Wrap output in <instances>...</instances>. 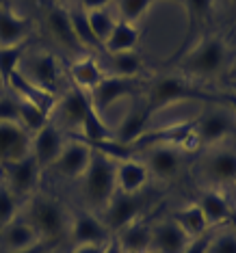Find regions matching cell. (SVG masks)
<instances>
[{
    "instance_id": "6da1fadb",
    "label": "cell",
    "mask_w": 236,
    "mask_h": 253,
    "mask_svg": "<svg viewBox=\"0 0 236 253\" xmlns=\"http://www.w3.org/2000/svg\"><path fill=\"white\" fill-rule=\"evenodd\" d=\"M189 100H204V102H219L223 95H217L212 91H206L199 87L197 80L184 76V74H165V76L154 78L147 84L145 95H143V104L147 113L156 115L165 111L167 106L178 104V102H189Z\"/></svg>"
},
{
    "instance_id": "7a4b0ae2",
    "label": "cell",
    "mask_w": 236,
    "mask_h": 253,
    "mask_svg": "<svg viewBox=\"0 0 236 253\" xmlns=\"http://www.w3.org/2000/svg\"><path fill=\"white\" fill-rule=\"evenodd\" d=\"M228 45L219 35H204L191 50H187L174 65L189 78H212L226 67Z\"/></svg>"
},
{
    "instance_id": "3957f363",
    "label": "cell",
    "mask_w": 236,
    "mask_h": 253,
    "mask_svg": "<svg viewBox=\"0 0 236 253\" xmlns=\"http://www.w3.org/2000/svg\"><path fill=\"white\" fill-rule=\"evenodd\" d=\"M26 221L33 225L42 240L59 245L70 234V216L59 199L50 195H33L26 204Z\"/></svg>"
},
{
    "instance_id": "277c9868",
    "label": "cell",
    "mask_w": 236,
    "mask_h": 253,
    "mask_svg": "<svg viewBox=\"0 0 236 253\" xmlns=\"http://www.w3.org/2000/svg\"><path fill=\"white\" fill-rule=\"evenodd\" d=\"M94 152V149H91ZM83 197L87 199L94 208H104L108 199L117 193V182H115V160L104 154H91L89 167L83 173Z\"/></svg>"
},
{
    "instance_id": "5b68a950",
    "label": "cell",
    "mask_w": 236,
    "mask_h": 253,
    "mask_svg": "<svg viewBox=\"0 0 236 253\" xmlns=\"http://www.w3.org/2000/svg\"><path fill=\"white\" fill-rule=\"evenodd\" d=\"M182 7L187 11V33L180 43V48L169 56V65L180 59V56L191 50L195 43L199 42L204 35H208V26L212 22V11H215V0H182Z\"/></svg>"
},
{
    "instance_id": "8992f818",
    "label": "cell",
    "mask_w": 236,
    "mask_h": 253,
    "mask_svg": "<svg viewBox=\"0 0 236 253\" xmlns=\"http://www.w3.org/2000/svg\"><path fill=\"white\" fill-rule=\"evenodd\" d=\"M143 95V83L141 78H126V76H113L106 74L100 80V84L89 91V100L97 113L108 111L115 102L124 100V97H139Z\"/></svg>"
},
{
    "instance_id": "52a82bcc",
    "label": "cell",
    "mask_w": 236,
    "mask_h": 253,
    "mask_svg": "<svg viewBox=\"0 0 236 253\" xmlns=\"http://www.w3.org/2000/svg\"><path fill=\"white\" fill-rule=\"evenodd\" d=\"M2 177H4V186L18 199H26L35 193L39 175H42V167L37 165V160L33 158V154L15 160V163L2 165Z\"/></svg>"
},
{
    "instance_id": "ba28073f",
    "label": "cell",
    "mask_w": 236,
    "mask_h": 253,
    "mask_svg": "<svg viewBox=\"0 0 236 253\" xmlns=\"http://www.w3.org/2000/svg\"><path fill=\"white\" fill-rule=\"evenodd\" d=\"M141 210H143V199L139 193L130 195V193H115L108 204L104 206V225L108 227V232L113 236L117 232H122L126 225H130L132 221L141 218Z\"/></svg>"
},
{
    "instance_id": "9c48e42d",
    "label": "cell",
    "mask_w": 236,
    "mask_h": 253,
    "mask_svg": "<svg viewBox=\"0 0 236 253\" xmlns=\"http://www.w3.org/2000/svg\"><path fill=\"white\" fill-rule=\"evenodd\" d=\"M199 169L210 184H217V186L236 184V149L210 147V152L201 158Z\"/></svg>"
},
{
    "instance_id": "30bf717a",
    "label": "cell",
    "mask_w": 236,
    "mask_h": 253,
    "mask_svg": "<svg viewBox=\"0 0 236 253\" xmlns=\"http://www.w3.org/2000/svg\"><path fill=\"white\" fill-rule=\"evenodd\" d=\"M232 132H236V128L230 115L215 108H208L195 119V136H197L199 147H217Z\"/></svg>"
},
{
    "instance_id": "8fae6325",
    "label": "cell",
    "mask_w": 236,
    "mask_h": 253,
    "mask_svg": "<svg viewBox=\"0 0 236 253\" xmlns=\"http://www.w3.org/2000/svg\"><path fill=\"white\" fill-rule=\"evenodd\" d=\"M91 147L87 143H83L76 136H72V139L65 141V145H63L59 158L54 160L52 169L56 171L59 175L67 177V180H80L83 173L87 171L89 167V160H91Z\"/></svg>"
},
{
    "instance_id": "7c38bea8",
    "label": "cell",
    "mask_w": 236,
    "mask_h": 253,
    "mask_svg": "<svg viewBox=\"0 0 236 253\" xmlns=\"http://www.w3.org/2000/svg\"><path fill=\"white\" fill-rule=\"evenodd\" d=\"M33 134L20 122H0V167L31 154Z\"/></svg>"
},
{
    "instance_id": "4fadbf2b",
    "label": "cell",
    "mask_w": 236,
    "mask_h": 253,
    "mask_svg": "<svg viewBox=\"0 0 236 253\" xmlns=\"http://www.w3.org/2000/svg\"><path fill=\"white\" fill-rule=\"evenodd\" d=\"M70 238L74 245H108L113 234L102 218L91 212H76L70 218Z\"/></svg>"
},
{
    "instance_id": "5bb4252c",
    "label": "cell",
    "mask_w": 236,
    "mask_h": 253,
    "mask_svg": "<svg viewBox=\"0 0 236 253\" xmlns=\"http://www.w3.org/2000/svg\"><path fill=\"white\" fill-rule=\"evenodd\" d=\"M65 145L61 130L52 122H48L39 132H35L31 139V154L37 160V165L44 169H52L54 160L59 158L61 149Z\"/></svg>"
},
{
    "instance_id": "9a60e30c",
    "label": "cell",
    "mask_w": 236,
    "mask_h": 253,
    "mask_svg": "<svg viewBox=\"0 0 236 253\" xmlns=\"http://www.w3.org/2000/svg\"><path fill=\"white\" fill-rule=\"evenodd\" d=\"M184 165V152L174 145H154L147 149L145 167L158 180H174Z\"/></svg>"
},
{
    "instance_id": "2e32d148",
    "label": "cell",
    "mask_w": 236,
    "mask_h": 253,
    "mask_svg": "<svg viewBox=\"0 0 236 253\" xmlns=\"http://www.w3.org/2000/svg\"><path fill=\"white\" fill-rule=\"evenodd\" d=\"M20 72L24 74L28 80H33L37 87L50 91V93H54L56 91V84H59V78H61L59 59H56L54 54H50V52L35 54L24 67H20Z\"/></svg>"
},
{
    "instance_id": "e0dca14e",
    "label": "cell",
    "mask_w": 236,
    "mask_h": 253,
    "mask_svg": "<svg viewBox=\"0 0 236 253\" xmlns=\"http://www.w3.org/2000/svg\"><path fill=\"white\" fill-rule=\"evenodd\" d=\"M197 206H199V210L204 212L206 223H208L212 229L221 227V225H228V223L234 218L232 204H230L228 197L221 191H217V188H212V186L199 193Z\"/></svg>"
},
{
    "instance_id": "ac0fdd59",
    "label": "cell",
    "mask_w": 236,
    "mask_h": 253,
    "mask_svg": "<svg viewBox=\"0 0 236 253\" xmlns=\"http://www.w3.org/2000/svg\"><path fill=\"white\" fill-rule=\"evenodd\" d=\"M91 108H94V104H91L87 91H83L78 87H70L65 95L59 97L54 111L59 113L63 124H67L70 128H80L85 115H87Z\"/></svg>"
},
{
    "instance_id": "d6986e66",
    "label": "cell",
    "mask_w": 236,
    "mask_h": 253,
    "mask_svg": "<svg viewBox=\"0 0 236 253\" xmlns=\"http://www.w3.org/2000/svg\"><path fill=\"white\" fill-rule=\"evenodd\" d=\"M191 238L180 229V225L169 218L158 225H152V251L154 253H182Z\"/></svg>"
},
{
    "instance_id": "ffe728a7",
    "label": "cell",
    "mask_w": 236,
    "mask_h": 253,
    "mask_svg": "<svg viewBox=\"0 0 236 253\" xmlns=\"http://www.w3.org/2000/svg\"><path fill=\"white\" fill-rule=\"evenodd\" d=\"M147 180H149V171L145 163H141V160L128 158L115 163V182H117L119 193H130V195L141 193Z\"/></svg>"
},
{
    "instance_id": "44dd1931",
    "label": "cell",
    "mask_w": 236,
    "mask_h": 253,
    "mask_svg": "<svg viewBox=\"0 0 236 253\" xmlns=\"http://www.w3.org/2000/svg\"><path fill=\"white\" fill-rule=\"evenodd\" d=\"M46 28L50 31L54 42L63 45V48H67V50L80 48L76 33H74V26H72L70 11L63 7V4H52L48 9V13H46Z\"/></svg>"
},
{
    "instance_id": "7402d4cb",
    "label": "cell",
    "mask_w": 236,
    "mask_h": 253,
    "mask_svg": "<svg viewBox=\"0 0 236 253\" xmlns=\"http://www.w3.org/2000/svg\"><path fill=\"white\" fill-rule=\"evenodd\" d=\"M7 84L13 89V93L18 95V97L33 102V104H37L39 108H44L48 115H52V111L56 108V102H59V97H56L54 93H50V91L37 87V84L33 83V80H28L20 70L9 78Z\"/></svg>"
},
{
    "instance_id": "603a6c76",
    "label": "cell",
    "mask_w": 236,
    "mask_h": 253,
    "mask_svg": "<svg viewBox=\"0 0 236 253\" xmlns=\"http://www.w3.org/2000/svg\"><path fill=\"white\" fill-rule=\"evenodd\" d=\"M39 240L42 238L37 236V232L26 218H13V221L0 229V247H2L4 253L22 251L26 247L39 243Z\"/></svg>"
},
{
    "instance_id": "cb8c5ba5",
    "label": "cell",
    "mask_w": 236,
    "mask_h": 253,
    "mask_svg": "<svg viewBox=\"0 0 236 253\" xmlns=\"http://www.w3.org/2000/svg\"><path fill=\"white\" fill-rule=\"evenodd\" d=\"M115 240L122 253H147L152 251V225L143 218H137L115 234Z\"/></svg>"
},
{
    "instance_id": "d4e9b609",
    "label": "cell",
    "mask_w": 236,
    "mask_h": 253,
    "mask_svg": "<svg viewBox=\"0 0 236 253\" xmlns=\"http://www.w3.org/2000/svg\"><path fill=\"white\" fill-rule=\"evenodd\" d=\"M33 22L22 15H15L7 4L0 7V48H9V45H18L28 42Z\"/></svg>"
},
{
    "instance_id": "484cf974",
    "label": "cell",
    "mask_w": 236,
    "mask_h": 253,
    "mask_svg": "<svg viewBox=\"0 0 236 253\" xmlns=\"http://www.w3.org/2000/svg\"><path fill=\"white\" fill-rule=\"evenodd\" d=\"M149 119H152V115L147 113L145 104H143V97H139V102H135V104H132L128 115L122 119V124L113 130L115 132V139L126 143V145H135V141L147 130Z\"/></svg>"
},
{
    "instance_id": "4316f807",
    "label": "cell",
    "mask_w": 236,
    "mask_h": 253,
    "mask_svg": "<svg viewBox=\"0 0 236 253\" xmlns=\"http://www.w3.org/2000/svg\"><path fill=\"white\" fill-rule=\"evenodd\" d=\"M70 76L74 80V87L89 93L91 89L100 84V80L106 76V72H104V67L97 63L94 54H85L70 63Z\"/></svg>"
},
{
    "instance_id": "83f0119b",
    "label": "cell",
    "mask_w": 236,
    "mask_h": 253,
    "mask_svg": "<svg viewBox=\"0 0 236 253\" xmlns=\"http://www.w3.org/2000/svg\"><path fill=\"white\" fill-rule=\"evenodd\" d=\"M139 39H141V33H139V28H137V24L117 20L113 33L108 35L106 43H104V52L106 54H115V52H128V50H137Z\"/></svg>"
},
{
    "instance_id": "f1b7e54d",
    "label": "cell",
    "mask_w": 236,
    "mask_h": 253,
    "mask_svg": "<svg viewBox=\"0 0 236 253\" xmlns=\"http://www.w3.org/2000/svg\"><path fill=\"white\" fill-rule=\"evenodd\" d=\"M174 221L180 225V229L191 240L210 232V225L206 223V216H204V212L199 210L197 201H193V204H189V206H184V208L178 210L174 214Z\"/></svg>"
},
{
    "instance_id": "f546056e",
    "label": "cell",
    "mask_w": 236,
    "mask_h": 253,
    "mask_svg": "<svg viewBox=\"0 0 236 253\" xmlns=\"http://www.w3.org/2000/svg\"><path fill=\"white\" fill-rule=\"evenodd\" d=\"M80 139L83 143H97V141H108V139H115V132L108 128V124L102 119V115L91 108V111L85 115L83 124H80Z\"/></svg>"
},
{
    "instance_id": "4dcf8cb0",
    "label": "cell",
    "mask_w": 236,
    "mask_h": 253,
    "mask_svg": "<svg viewBox=\"0 0 236 253\" xmlns=\"http://www.w3.org/2000/svg\"><path fill=\"white\" fill-rule=\"evenodd\" d=\"M111 61V74L113 76H126V78H137L143 70V59L137 50H128V52H115L108 54Z\"/></svg>"
},
{
    "instance_id": "1f68e13d",
    "label": "cell",
    "mask_w": 236,
    "mask_h": 253,
    "mask_svg": "<svg viewBox=\"0 0 236 253\" xmlns=\"http://www.w3.org/2000/svg\"><path fill=\"white\" fill-rule=\"evenodd\" d=\"M18 111H20V124L24 126V130L31 132V134L39 132L50 122V115L46 113L44 108H39L37 104H33V102H28V100H22V97H18Z\"/></svg>"
},
{
    "instance_id": "d6a6232c",
    "label": "cell",
    "mask_w": 236,
    "mask_h": 253,
    "mask_svg": "<svg viewBox=\"0 0 236 253\" xmlns=\"http://www.w3.org/2000/svg\"><path fill=\"white\" fill-rule=\"evenodd\" d=\"M70 18H72V26H74V33H76V39L80 43V48H89L94 52H100L104 50L100 45V42L95 39V35L91 33V26H89V20H87V11L83 9H76V11H70Z\"/></svg>"
},
{
    "instance_id": "836d02e7",
    "label": "cell",
    "mask_w": 236,
    "mask_h": 253,
    "mask_svg": "<svg viewBox=\"0 0 236 253\" xmlns=\"http://www.w3.org/2000/svg\"><path fill=\"white\" fill-rule=\"evenodd\" d=\"M87 20H89L91 33H94L100 45L104 48L108 35H111L115 24H117V18L108 9H95V11H87Z\"/></svg>"
},
{
    "instance_id": "e575fe53",
    "label": "cell",
    "mask_w": 236,
    "mask_h": 253,
    "mask_svg": "<svg viewBox=\"0 0 236 253\" xmlns=\"http://www.w3.org/2000/svg\"><path fill=\"white\" fill-rule=\"evenodd\" d=\"M28 42L18 43V45H9V48H0V80L2 84L9 83V78L20 70V61L24 56Z\"/></svg>"
},
{
    "instance_id": "d590c367",
    "label": "cell",
    "mask_w": 236,
    "mask_h": 253,
    "mask_svg": "<svg viewBox=\"0 0 236 253\" xmlns=\"http://www.w3.org/2000/svg\"><path fill=\"white\" fill-rule=\"evenodd\" d=\"M217 232H212L210 243L206 253H236V227L232 225H223L221 229L215 227Z\"/></svg>"
},
{
    "instance_id": "8d00e7d4",
    "label": "cell",
    "mask_w": 236,
    "mask_h": 253,
    "mask_svg": "<svg viewBox=\"0 0 236 253\" xmlns=\"http://www.w3.org/2000/svg\"><path fill=\"white\" fill-rule=\"evenodd\" d=\"M117 4V20L130 22V24H137L143 15L149 11V7L154 4V0H115Z\"/></svg>"
},
{
    "instance_id": "74e56055",
    "label": "cell",
    "mask_w": 236,
    "mask_h": 253,
    "mask_svg": "<svg viewBox=\"0 0 236 253\" xmlns=\"http://www.w3.org/2000/svg\"><path fill=\"white\" fill-rule=\"evenodd\" d=\"M18 210H20V199L4 184H0V229L13 221V218H18Z\"/></svg>"
},
{
    "instance_id": "f35d334b",
    "label": "cell",
    "mask_w": 236,
    "mask_h": 253,
    "mask_svg": "<svg viewBox=\"0 0 236 253\" xmlns=\"http://www.w3.org/2000/svg\"><path fill=\"white\" fill-rule=\"evenodd\" d=\"M0 122H20L18 97H0Z\"/></svg>"
},
{
    "instance_id": "ab89813d",
    "label": "cell",
    "mask_w": 236,
    "mask_h": 253,
    "mask_svg": "<svg viewBox=\"0 0 236 253\" xmlns=\"http://www.w3.org/2000/svg\"><path fill=\"white\" fill-rule=\"evenodd\" d=\"M210 236H212V232L199 236V238H193L182 253H206V249H208V243H210Z\"/></svg>"
},
{
    "instance_id": "60d3db41",
    "label": "cell",
    "mask_w": 236,
    "mask_h": 253,
    "mask_svg": "<svg viewBox=\"0 0 236 253\" xmlns=\"http://www.w3.org/2000/svg\"><path fill=\"white\" fill-rule=\"evenodd\" d=\"M54 247H56V243H50V240H39V243L26 247V249H22V251H13V253H52Z\"/></svg>"
},
{
    "instance_id": "b9f144b4",
    "label": "cell",
    "mask_w": 236,
    "mask_h": 253,
    "mask_svg": "<svg viewBox=\"0 0 236 253\" xmlns=\"http://www.w3.org/2000/svg\"><path fill=\"white\" fill-rule=\"evenodd\" d=\"M83 11H95V9H106L115 0H78Z\"/></svg>"
},
{
    "instance_id": "7bdbcfd3",
    "label": "cell",
    "mask_w": 236,
    "mask_h": 253,
    "mask_svg": "<svg viewBox=\"0 0 236 253\" xmlns=\"http://www.w3.org/2000/svg\"><path fill=\"white\" fill-rule=\"evenodd\" d=\"M106 245H76L70 253H104Z\"/></svg>"
},
{
    "instance_id": "ee69618b",
    "label": "cell",
    "mask_w": 236,
    "mask_h": 253,
    "mask_svg": "<svg viewBox=\"0 0 236 253\" xmlns=\"http://www.w3.org/2000/svg\"><path fill=\"white\" fill-rule=\"evenodd\" d=\"M223 100H226V104H228L230 108H232V111H234V115H236V91H232V89H230L228 93L223 95Z\"/></svg>"
},
{
    "instance_id": "f6af8a7d",
    "label": "cell",
    "mask_w": 236,
    "mask_h": 253,
    "mask_svg": "<svg viewBox=\"0 0 236 253\" xmlns=\"http://www.w3.org/2000/svg\"><path fill=\"white\" fill-rule=\"evenodd\" d=\"M226 78L230 80V83H236V59H234V61H232V63H230V65H228ZM230 83H228V84H230Z\"/></svg>"
},
{
    "instance_id": "bcb514c9",
    "label": "cell",
    "mask_w": 236,
    "mask_h": 253,
    "mask_svg": "<svg viewBox=\"0 0 236 253\" xmlns=\"http://www.w3.org/2000/svg\"><path fill=\"white\" fill-rule=\"evenodd\" d=\"M167 2H178V4H182V0H167Z\"/></svg>"
},
{
    "instance_id": "7dc6e473",
    "label": "cell",
    "mask_w": 236,
    "mask_h": 253,
    "mask_svg": "<svg viewBox=\"0 0 236 253\" xmlns=\"http://www.w3.org/2000/svg\"><path fill=\"white\" fill-rule=\"evenodd\" d=\"M228 2H230V4H232V7H236V0H228Z\"/></svg>"
},
{
    "instance_id": "c3c4849f",
    "label": "cell",
    "mask_w": 236,
    "mask_h": 253,
    "mask_svg": "<svg viewBox=\"0 0 236 253\" xmlns=\"http://www.w3.org/2000/svg\"><path fill=\"white\" fill-rule=\"evenodd\" d=\"M9 2V0H0V7H2V4H7Z\"/></svg>"
},
{
    "instance_id": "681fc988",
    "label": "cell",
    "mask_w": 236,
    "mask_h": 253,
    "mask_svg": "<svg viewBox=\"0 0 236 253\" xmlns=\"http://www.w3.org/2000/svg\"><path fill=\"white\" fill-rule=\"evenodd\" d=\"M0 180H2V169H0Z\"/></svg>"
},
{
    "instance_id": "f907efd6",
    "label": "cell",
    "mask_w": 236,
    "mask_h": 253,
    "mask_svg": "<svg viewBox=\"0 0 236 253\" xmlns=\"http://www.w3.org/2000/svg\"><path fill=\"white\" fill-rule=\"evenodd\" d=\"M232 221H234V227H236V216H234V218H232Z\"/></svg>"
},
{
    "instance_id": "816d5d0a",
    "label": "cell",
    "mask_w": 236,
    "mask_h": 253,
    "mask_svg": "<svg viewBox=\"0 0 236 253\" xmlns=\"http://www.w3.org/2000/svg\"><path fill=\"white\" fill-rule=\"evenodd\" d=\"M0 87H2V80H0Z\"/></svg>"
},
{
    "instance_id": "f5cc1de1",
    "label": "cell",
    "mask_w": 236,
    "mask_h": 253,
    "mask_svg": "<svg viewBox=\"0 0 236 253\" xmlns=\"http://www.w3.org/2000/svg\"><path fill=\"white\" fill-rule=\"evenodd\" d=\"M147 253H154V251H147Z\"/></svg>"
},
{
    "instance_id": "db71d44e",
    "label": "cell",
    "mask_w": 236,
    "mask_h": 253,
    "mask_svg": "<svg viewBox=\"0 0 236 253\" xmlns=\"http://www.w3.org/2000/svg\"><path fill=\"white\" fill-rule=\"evenodd\" d=\"M59 2H63V0H59Z\"/></svg>"
},
{
    "instance_id": "11a10c76",
    "label": "cell",
    "mask_w": 236,
    "mask_h": 253,
    "mask_svg": "<svg viewBox=\"0 0 236 253\" xmlns=\"http://www.w3.org/2000/svg\"><path fill=\"white\" fill-rule=\"evenodd\" d=\"M234 216H236V212H234Z\"/></svg>"
}]
</instances>
